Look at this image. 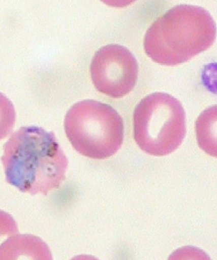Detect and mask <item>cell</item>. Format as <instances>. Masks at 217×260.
<instances>
[{"instance_id": "obj_1", "label": "cell", "mask_w": 217, "mask_h": 260, "mask_svg": "<svg viewBox=\"0 0 217 260\" xmlns=\"http://www.w3.org/2000/svg\"><path fill=\"white\" fill-rule=\"evenodd\" d=\"M2 162L7 182L32 195L59 187L68 165L54 134L37 126L21 127L11 135Z\"/></svg>"}, {"instance_id": "obj_2", "label": "cell", "mask_w": 217, "mask_h": 260, "mask_svg": "<svg viewBox=\"0 0 217 260\" xmlns=\"http://www.w3.org/2000/svg\"><path fill=\"white\" fill-rule=\"evenodd\" d=\"M216 35L215 22L207 10L194 5H177L147 30L145 52L160 64H180L208 49Z\"/></svg>"}, {"instance_id": "obj_3", "label": "cell", "mask_w": 217, "mask_h": 260, "mask_svg": "<svg viewBox=\"0 0 217 260\" xmlns=\"http://www.w3.org/2000/svg\"><path fill=\"white\" fill-rule=\"evenodd\" d=\"M65 128L69 140L84 156L104 159L121 147L123 121L112 107L96 101L79 102L66 114Z\"/></svg>"}, {"instance_id": "obj_4", "label": "cell", "mask_w": 217, "mask_h": 260, "mask_svg": "<svg viewBox=\"0 0 217 260\" xmlns=\"http://www.w3.org/2000/svg\"><path fill=\"white\" fill-rule=\"evenodd\" d=\"M134 128L140 149L154 156H164L177 149L184 139L185 111L169 94L152 93L135 108Z\"/></svg>"}, {"instance_id": "obj_5", "label": "cell", "mask_w": 217, "mask_h": 260, "mask_svg": "<svg viewBox=\"0 0 217 260\" xmlns=\"http://www.w3.org/2000/svg\"><path fill=\"white\" fill-rule=\"evenodd\" d=\"M136 59L127 48L105 46L96 53L91 63L94 85L100 92L112 98L127 95L134 88L138 77Z\"/></svg>"}, {"instance_id": "obj_6", "label": "cell", "mask_w": 217, "mask_h": 260, "mask_svg": "<svg viewBox=\"0 0 217 260\" xmlns=\"http://www.w3.org/2000/svg\"><path fill=\"white\" fill-rule=\"evenodd\" d=\"M22 257L33 259H51L47 244L37 237L18 235L12 237L0 247V260L18 259Z\"/></svg>"}, {"instance_id": "obj_7", "label": "cell", "mask_w": 217, "mask_h": 260, "mask_svg": "<svg viewBox=\"0 0 217 260\" xmlns=\"http://www.w3.org/2000/svg\"><path fill=\"white\" fill-rule=\"evenodd\" d=\"M195 129L199 147L217 158V105L206 109L199 116Z\"/></svg>"}, {"instance_id": "obj_8", "label": "cell", "mask_w": 217, "mask_h": 260, "mask_svg": "<svg viewBox=\"0 0 217 260\" xmlns=\"http://www.w3.org/2000/svg\"><path fill=\"white\" fill-rule=\"evenodd\" d=\"M16 120L14 104L0 92V140L5 139L12 131Z\"/></svg>"}, {"instance_id": "obj_9", "label": "cell", "mask_w": 217, "mask_h": 260, "mask_svg": "<svg viewBox=\"0 0 217 260\" xmlns=\"http://www.w3.org/2000/svg\"><path fill=\"white\" fill-rule=\"evenodd\" d=\"M19 234L16 221L10 214L0 210V247L8 239Z\"/></svg>"}]
</instances>
